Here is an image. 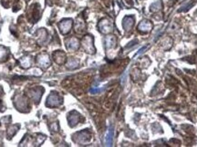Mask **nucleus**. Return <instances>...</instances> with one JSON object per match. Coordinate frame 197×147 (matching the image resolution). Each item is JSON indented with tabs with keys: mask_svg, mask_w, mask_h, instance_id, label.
Returning a JSON list of instances; mask_svg holds the SVG:
<instances>
[{
	"mask_svg": "<svg viewBox=\"0 0 197 147\" xmlns=\"http://www.w3.org/2000/svg\"><path fill=\"white\" fill-rule=\"evenodd\" d=\"M100 29L103 33H108L110 31V28L111 26L110 25V23L107 21V20H104V21H101V23L100 24Z\"/></svg>",
	"mask_w": 197,
	"mask_h": 147,
	"instance_id": "nucleus-3",
	"label": "nucleus"
},
{
	"mask_svg": "<svg viewBox=\"0 0 197 147\" xmlns=\"http://www.w3.org/2000/svg\"><path fill=\"white\" fill-rule=\"evenodd\" d=\"M152 24L150 23L149 21H146V20H144V21H143V22H140V24L139 25V29L140 30V31H145V32H149V31H151V29H152Z\"/></svg>",
	"mask_w": 197,
	"mask_h": 147,
	"instance_id": "nucleus-1",
	"label": "nucleus"
},
{
	"mask_svg": "<svg viewBox=\"0 0 197 147\" xmlns=\"http://www.w3.org/2000/svg\"><path fill=\"white\" fill-rule=\"evenodd\" d=\"M133 25V19L131 17H126L124 18L123 21V26L126 30H130L131 28V26Z\"/></svg>",
	"mask_w": 197,
	"mask_h": 147,
	"instance_id": "nucleus-4",
	"label": "nucleus"
},
{
	"mask_svg": "<svg viewBox=\"0 0 197 147\" xmlns=\"http://www.w3.org/2000/svg\"><path fill=\"white\" fill-rule=\"evenodd\" d=\"M71 21L70 20H66V21H63L61 24H60V28H61V31L63 33H68L71 27Z\"/></svg>",
	"mask_w": 197,
	"mask_h": 147,
	"instance_id": "nucleus-2",
	"label": "nucleus"
},
{
	"mask_svg": "<svg viewBox=\"0 0 197 147\" xmlns=\"http://www.w3.org/2000/svg\"><path fill=\"white\" fill-rule=\"evenodd\" d=\"M112 136H113V131L112 129H110L105 139V143L107 146H110L112 144Z\"/></svg>",
	"mask_w": 197,
	"mask_h": 147,
	"instance_id": "nucleus-5",
	"label": "nucleus"
}]
</instances>
